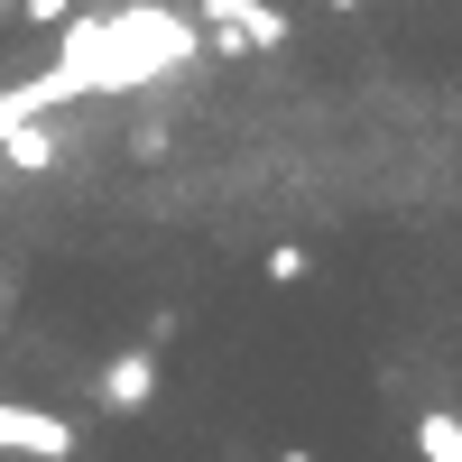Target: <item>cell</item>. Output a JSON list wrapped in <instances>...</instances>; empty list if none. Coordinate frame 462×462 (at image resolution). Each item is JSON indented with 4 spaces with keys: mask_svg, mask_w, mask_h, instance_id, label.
I'll list each match as a JSON object with an SVG mask.
<instances>
[{
    "mask_svg": "<svg viewBox=\"0 0 462 462\" xmlns=\"http://www.w3.org/2000/svg\"><path fill=\"white\" fill-rule=\"evenodd\" d=\"M195 47H204V28L176 19V10H158V0L56 28V65L74 74V93H139L148 74H176Z\"/></svg>",
    "mask_w": 462,
    "mask_h": 462,
    "instance_id": "cell-1",
    "label": "cell"
},
{
    "mask_svg": "<svg viewBox=\"0 0 462 462\" xmlns=\"http://www.w3.org/2000/svg\"><path fill=\"white\" fill-rule=\"evenodd\" d=\"M195 28H204V47L250 56V47H287V28H296V19L278 10V0H204Z\"/></svg>",
    "mask_w": 462,
    "mask_h": 462,
    "instance_id": "cell-2",
    "label": "cell"
},
{
    "mask_svg": "<svg viewBox=\"0 0 462 462\" xmlns=\"http://www.w3.org/2000/svg\"><path fill=\"white\" fill-rule=\"evenodd\" d=\"M0 453H10V462H65V453H74V426H65L56 407L0 398Z\"/></svg>",
    "mask_w": 462,
    "mask_h": 462,
    "instance_id": "cell-3",
    "label": "cell"
},
{
    "mask_svg": "<svg viewBox=\"0 0 462 462\" xmlns=\"http://www.w3.org/2000/svg\"><path fill=\"white\" fill-rule=\"evenodd\" d=\"M148 398H158V352H148V342H139V352H111L102 361V407L111 416H139Z\"/></svg>",
    "mask_w": 462,
    "mask_h": 462,
    "instance_id": "cell-4",
    "label": "cell"
},
{
    "mask_svg": "<svg viewBox=\"0 0 462 462\" xmlns=\"http://www.w3.org/2000/svg\"><path fill=\"white\" fill-rule=\"evenodd\" d=\"M0 167L47 176V167H56V130H47V121H10V130H0Z\"/></svg>",
    "mask_w": 462,
    "mask_h": 462,
    "instance_id": "cell-5",
    "label": "cell"
},
{
    "mask_svg": "<svg viewBox=\"0 0 462 462\" xmlns=\"http://www.w3.org/2000/svg\"><path fill=\"white\" fill-rule=\"evenodd\" d=\"M416 453H426V462H462V416L426 407V416H416Z\"/></svg>",
    "mask_w": 462,
    "mask_h": 462,
    "instance_id": "cell-6",
    "label": "cell"
},
{
    "mask_svg": "<svg viewBox=\"0 0 462 462\" xmlns=\"http://www.w3.org/2000/svg\"><path fill=\"white\" fill-rule=\"evenodd\" d=\"M305 268H315V259H305L296 241H278V250H268V278H278V287H296V278H305Z\"/></svg>",
    "mask_w": 462,
    "mask_h": 462,
    "instance_id": "cell-7",
    "label": "cell"
},
{
    "mask_svg": "<svg viewBox=\"0 0 462 462\" xmlns=\"http://www.w3.org/2000/svg\"><path fill=\"white\" fill-rule=\"evenodd\" d=\"M19 10H28L37 28H65V19H74V0H19Z\"/></svg>",
    "mask_w": 462,
    "mask_h": 462,
    "instance_id": "cell-8",
    "label": "cell"
},
{
    "mask_svg": "<svg viewBox=\"0 0 462 462\" xmlns=\"http://www.w3.org/2000/svg\"><path fill=\"white\" fill-rule=\"evenodd\" d=\"M278 462H315V453H278Z\"/></svg>",
    "mask_w": 462,
    "mask_h": 462,
    "instance_id": "cell-9",
    "label": "cell"
},
{
    "mask_svg": "<svg viewBox=\"0 0 462 462\" xmlns=\"http://www.w3.org/2000/svg\"><path fill=\"white\" fill-rule=\"evenodd\" d=\"M333 10H361V0H333Z\"/></svg>",
    "mask_w": 462,
    "mask_h": 462,
    "instance_id": "cell-10",
    "label": "cell"
},
{
    "mask_svg": "<svg viewBox=\"0 0 462 462\" xmlns=\"http://www.w3.org/2000/svg\"><path fill=\"white\" fill-rule=\"evenodd\" d=\"M0 10H10V0H0Z\"/></svg>",
    "mask_w": 462,
    "mask_h": 462,
    "instance_id": "cell-11",
    "label": "cell"
}]
</instances>
